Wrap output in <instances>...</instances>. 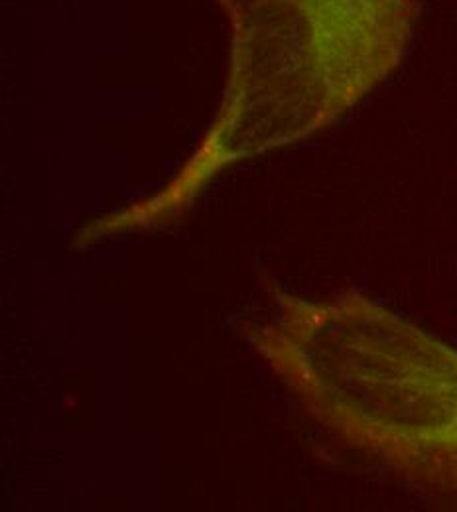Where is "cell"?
<instances>
[{
	"label": "cell",
	"mask_w": 457,
	"mask_h": 512,
	"mask_svg": "<svg viewBox=\"0 0 457 512\" xmlns=\"http://www.w3.org/2000/svg\"><path fill=\"white\" fill-rule=\"evenodd\" d=\"M233 22L221 105L176 176L111 215L119 237L184 219L227 168L335 123L400 65L420 0H219Z\"/></svg>",
	"instance_id": "6da1fadb"
},
{
	"label": "cell",
	"mask_w": 457,
	"mask_h": 512,
	"mask_svg": "<svg viewBox=\"0 0 457 512\" xmlns=\"http://www.w3.org/2000/svg\"><path fill=\"white\" fill-rule=\"evenodd\" d=\"M270 316L243 339L312 420L457 505V349L361 292L264 286Z\"/></svg>",
	"instance_id": "7a4b0ae2"
}]
</instances>
